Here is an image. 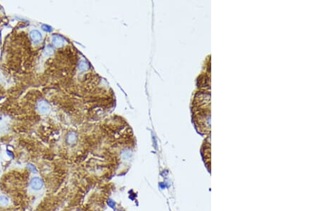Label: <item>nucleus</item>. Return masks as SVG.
<instances>
[{"mask_svg":"<svg viewBox=\"0 0 320 211\" xmlns=\"http://www.w3.org/2000/svg\"><path fill=\"white\" fill-rule=\"evenodd\" d=\"M52 52H53V49H52L51 47H49V46H48V47H46V49H45L44 51V55L45 56H50L51 54H52Z\"/></svg>","mask_w":320,"mask_h":211,"instance_id":"obj_7","label":"nucleus"},{"mask_svg":"<svg viewBox=\"0 0 320 211\" xmlns=\"http://www.w3.org/2000/svg\"><path fill=\"white\" fill-rule=\"evenodd\" d=\"M30 36H31V38L33 42L36 43V44L39 43L41 41V38H42L41 33L38 31H37V30H33V31H31V33H30Z\"/></svg>","mask_w":320,"mask_h":211,"instance_id":"obj_3","label":"nucleus"},{"mask_svg":"<svg viewBox=\"0 0 320 211\" xmlns=\"http://www.w3.org/2000/svg\"><path fill=\"white\" fill-rule=\"evenodd\" d=\"M28 168H29V170L31 171H32L33 173H37V170L34 166L31 165V164H29V165H28Z\"/></svg>","mask_w":320,"mask_h":211,"instance_id":"obj_8","label":"nucleus"},{"mask_svg":"<svg viewBox=\"0 0 320 211\" xmlns=\"http://www.w3.org/2000/svg\"><path fill=\"white\" fill-rule=\"evenodd\" d=\"M37 108H38V111L42 114H46L49 113V110H50V106L48 104V102H46L44 100H41L38 103L37 105Z\"/></svg>","mask_w":320,"mask_h":211,"instance_id":"obj_2","label":"nucleus"},{"mask_svg":"<svg viewBox=\"0 0 320 211\" xmlns=\"http://www.w3.org/2000/svg\"><path fill=\"white\" fill-rule=\"evenodd\" d=\"M31 188L34 191H39L44 186V182L40 178L34 177L30 182Z\"/></svg>","mask_w":320,"mask_h":211,"instance_id":"obj_1","label":"nucleus"},{"mask_svg":"<svg viewBox=\"0 0 320 211\" xmlns=\"http://www.w3.org/2000/svg\"><path fill=\"white\" fill-rule=\"evenodd\" d=\"M9 203V200L5 195H0V206H7Z\"/></svg>","mask_w":320,"mask_h":211,"instance_id":"obj_5","label":"nucleus"},{"mask_svg":"<svg viewBox=\"0 0 320 211\" xmlns=\"http://www.w3.org/2000/svg\"><path fill=\"white\" fill-rule=\"evenodd\" d=\"M53 43L54 44V46H56V47H61V46L63 45L64 41L63 39V38H61V36H55L53 38Z\"/></svg>","mask_w":320,"mask_h":211,"instance_id":"obj_4","label":"nucleus"},{"mask_svg":"<svg viewBox=\"0 0 320 211\" xmlns=\"http://www.w3.org/2000/svg\"><path fill=\"white\" fill-rule=\"evenodd\" d=\"M76 140H77V136H76V134H75V133H71V134H68V142L69 144H74L75 142H76Z\"/></svg>","mask_w":320,"mask_h":211,"instance_id":"obj_6","label":"nucleus"},{"mask_svg":"<svg viewBox=\"0 0 320 211\" xmlns=\"http://www.w3.org/2000/svg\"><path fill=\"white\" fill-rule=\"evenodd\" d=\"M1 167H0V174H1Z\"/></svg>","mask_w":320,"mask_h":211,"instance_id":"obj_9","label":"nucleus"}]
</instances>
